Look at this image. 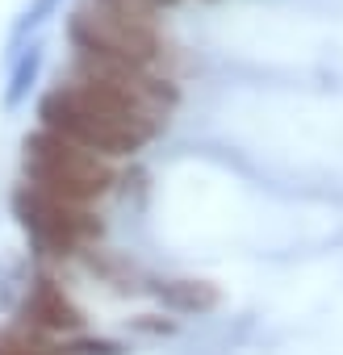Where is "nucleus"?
<instances>
[{
  "mask_svg": "<svg viewBox=\"0 0 343 355\" xmlns=\"http://www.w3.org/2000/svg\"><path fill=\"white\" fill-rule=\"evenodd\" d=\"M105 9H117V13H134V17H155L159 9L176 5V0H97Z\"/></svg>",
  "mask_w": 343,
  "mask_h": 355,
  "instance_id": "9d476101",
  "label": "nucleus"
},
{
  "mask_svg": "<svg viewBox=\"0 0 343 355\" xmlns=\"http://www.w3.org/2000/svg\"><path fill=\"white\" fill-rule=\"evenodd\" d=\"M26 184L59 197V201H72V205H88L97 197H105V189L113 184V167L109 159L51 134V130H38L26 138Z\"/></svg>",
  "mask_w": 343,
  "mask_h": 355,
  "instance_id": "7ed1b4c3",
  "label": "nucleus"
},
{
  "mask_svg": "<svg viewBox=\"0 0 343 355\" xmlns=\"http://www.w3.org/2000/svg\"><path fill=\"white\" fill-rule=\"evenodd\" d=\"M80 351H84V355H117L113 343H80Z\"/></svg>",
  "mask_w": 343,
  "mask_h": 355,
  "instance_id": "9b49d317",
  "label": "nucleus"
},
{
  "mask_svg": "<svg viewBox=\"0 0 343 355\" xmlns=\"http://www.w3.org/2000/svg\"><path fill=\"white\" fill-rule=\"evenodd\" d=\"M63 5V0H30V5L17 13V21H13V34H9V51L17 55L22 51V42L30 38V34H38L51 17H55V9Z\"/></svg>",
  "mask_w": 343,
  "mask_h": 355,
  "instance_id": "0eeeda50",
  "label": "nucleus"
},
{
  "mask_svg": "<svg viewBox=\"0 0 343 355\" xmlns=\"http://www.w3.org/2000/svg\"><path fill=\"white\" fill-rule=\"evenodd\" d=\"M163 301L176 305V309H210L218 301V293L206 288V284H197V280H176V284L163 288Z\"/></svg>",
  "mask_w": 343,
  "mask_h": 355,
  "instance_id": "6e6552de",
  "label": "nucleus"
},
{
  "mask_svg": "<svg viewBox=\"0 0 343 355\" xmlns=\"http://www.w3.org/2000/svg\"><path fill=\"white\" fill-rule=\"evenodd\" d=\"M67 38L76 46V59L113 63V67H130V71H151L155 59L163 55L155 17L117 13V9L97 5V0H88V5H80L72 13Z\"/></svg>",
  "mask_w": 343,
  "mask_h": 355,
  "instance_id": "f03ea898",
  "label": "nucleus"
},
{
  "mask_svg": "<svg viewBox=\"0 0 343 355\" xmlns=\"http://www.w3.org/2000/svg\"><path fill=\"white\" fill-rule=\"evenodd\" d=\"M38 117H42V130H51L101 159L134 155L159 130V117L142 101H134L130 92H122L105 80H92V76H72L67 84L51 88L38 105Z\"/></svg>",
  "mask_w": 343,
  "mask_h": 355,
  "instance_id": "f257e3e1",
  "label": "nucleus"
},
{
  "mask_svg": "<svg viewBox=\"0 0 343 355\" xmlns=\"http://www.w3.org/2000/svg\"><path fill=\"white\" fill-rule=\"evenodd\" d=\"M26 322L34 334H76L84 326L80 309L63 297L55 280H34V288L26 293Z\"/></svg>",
  "mask_w": 343,
  "mask_h": 355,
  "instance_id": "39448f33",
  "label": "nucleus"
},
{
  "mask_svg": "<svg viewBox=\"0 0 343 355\" xmlns=\"http://www.w3.org/2000/svg\"><path fill=\"white\" fill-rule=\"evenodd\" d=\"M42 63H47L42 42H30V46L17 55V63H13V71H9V84H5V109H17V105L30 101V92H34V84H38V76H42Z\"/></svg>",
  "mask_w": 343,
  "mask_h": 355,
  "instance_id": "423d86ee",
  "label": "nucleus"
},
{
  "mask_svg": "<svg viewBox=\"0 0 343 355\" xmlns=\"http://www.w3.org/2000/svg\"><path fill=\"white\" fill-rule=\"evenodd\" d=\"M13 214L17 222L26 226V234L51 251V255H72L80 247H88L97 234H101V222L88 214V205H72V201H59L34 184H22L17 197H13Z\"/></svg>",
  "mask_w": 343,
  "mask_h": 355,
  "instance_id": "20e7f679",
  "label": "nucleus"
},
{
  "mask_svg": "<svg viewBox=\"0 0 343 355\" xmlns=\"http://www.w3.org/2000/svg\"><path fill=\"white\" fill-rule=\"evenodd\" d=\"M0 355H63L59 347H51L42 334H26V330H13V334H0Z\"/></svg>",
  "mask_w": 343,
  "mask_h": 355,
  "instance_id": "1a4fd4ad",
  "label": "nucleus"
}]
</instances>
